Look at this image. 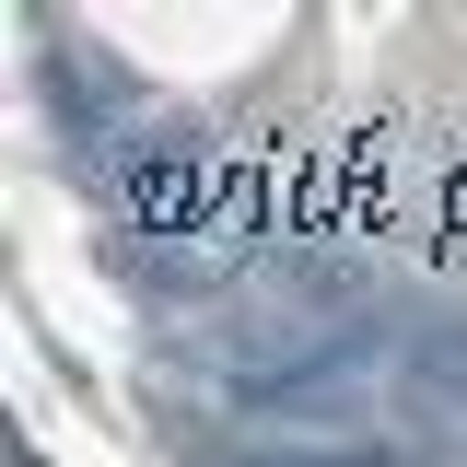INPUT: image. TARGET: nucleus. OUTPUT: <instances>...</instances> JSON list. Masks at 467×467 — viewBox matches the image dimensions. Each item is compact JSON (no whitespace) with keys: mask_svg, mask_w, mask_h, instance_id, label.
<instances>
[{"mask_svg":"<svg viewBox=\"0 0 467 467\" xmlns=\"http://www.w3.org/2000/svg\"><path fill=\"white\" fill-rule=\"evenodd\" d=\"M211 211H223V187H211V164H199V140H140V152H117V223L129 234L187 245Z\"/></svg>","mask_w":467,"mask_h":467,"instance_id":"1","label":"nucleus"},{"mask_svg":"<svg viewBox=\"0 0 467 467\" xmlns=\"http://www.w3.org/2000/svg\"><path fill=\"white\" fill-rule=\"evenodd\" d=\"M398 456H456L467 467V339H409L398 350Z\"/></svg>","mask_w":467,"mask_h":467,"instance_id":"2","label":"nucleus"},{"mask_svg":"<svg viewBox=\"0 0 467 467\" xmlns=\"http://www.w3.org/2000/svg\"><path fill=\"white\" fill-rule=\"evenodd\" d=\"M316 467H386V456H316Z\"/></svg>","mask_w":467,"mask_h":467,"instance_id":"3","label":"nucleus"}]
</instances>
